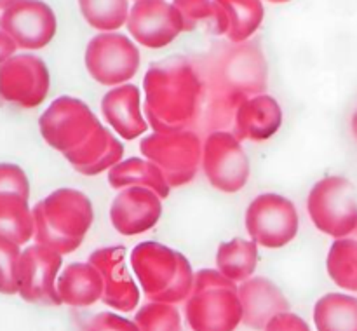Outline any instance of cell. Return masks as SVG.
<instances>
[{
  "label": "cell",
  "mask_w": 357,
  "mask_h": 331,
  "mask_svg": "<svg viewBox=\"0 0 357 331\" xmlns=\"http://www.w3.org/2000/svg\"><path fill=\"white\" fill-rule=\"evenodd\" d=\"M80 13L89 26L114 31L124 26L129 17V0H79Z\"/></svg>",
  "instance_id": "30"
},
{
  "label": "cell",
  "mask_w": 357,
  "mask_h": 331,
  "mask_svg": "<svg viewBox=\"0 0 357 331\" xmlns=\"http://www.w3.org/2000/svg\"><path fill=\"white\" fill-rule=\"evenodd\" d=\"M86 66L96 82L103 86H122L138 72L139 51L126 35L105 31L91 38L87 44Z\"/></svg>",
  "instance_id": "10"
},
{
  "label": "cell",
  "mask_w": 357,
  "mask_h": 331,
  "mask_svg": "<svg viewBox=\"0 0 357 331\" xmlns=\"http://www.w3.org/2000/svg\"><path fill=\"white\" fill-rule=\"evenodd\" d=\"M246 230L260 246L279 249L298 233V211L289 199L267 192L248 206Z\"/></svg>",
  "instance_id": "9"
},
{
  "label": "cell",
  "mask_w": 357,
  "mask_h": 331,
  "mask_svg": "<svg viewBox=\"0 0 357 331\" xmlns=\"http://www.w3.org/2000/svg\"><path fill=\"white\" fill-rule=\"evenodd\" d=\"M100 125L89 105L72 96L56 98L38 118L42 138L63 155L86 145Z\"/></svg>",
  "instance_id": "7"
},
{
  "label": "cell",
  "mask_w": 357,
  "mask_h": 331,
  "mask_svg": "<svg viewBox=\"0 0 357 331\" xmlns=\"http://www.w3.org/2000/svg\"><path fill=\"white\" fill-rule=\"evenodd\" d=\"M58 21L51 7L42 0H21L0 16V30L6 31L17 49L37 51L54 38Z\"/></svg>",
  "instance_id": "14"
},
{
  "label": "cell",
  "mask_w": 357,
  "mask_h": 331,
  "mask_svg": "<svg viewBox=\"0 0 357 331\" xmlns=\"http://www.w3.org/2000/svg\"><path fill=\"white\" fill-rule=\"evenodd\" d=\"M0 192H16L30 199V181L20 166L0 162Z\"/></svg>",
  "instance_id": "33"
},
{
  "label": "cell",
  "mask_w": 357,
  "mask_h": 331,
  "mask_svg": "<svg viewBox=\"0 0 357 331\" xmlns=\"http://www.w3.org/2000/svg\"><path fill=\"white\" fill-rule=\"evenodd\" d=\"M239 298L243 305V324L253 330L264 331L272 317L288 312V298L281 289L265 277H251L239 286Z\"/></svg>",
  "instance_id": "18"
},
{
  "label": "cell",
  "mask_w": 357,
  "mask_h": 331,
  "mask_svg": "<svg viewBox=\"0 0 357 331\" xmlns=\"http://www.w3.org/2000/svg\"><path fill=\"white\" fill-rule=\"evenodd\" d=\"M264 331H310V328L298 314H293L288 310V312L272 317Z\"/></svg>",
  "instance_id": "35"
},
{
  "label": "cell",
  "mask_w": 357,
  "mask_h": 331,
  "mask_svg": "<svg viewBox=\"0 0 357 331\" xmlns=\"http://www.w3.org/2000/svg\"><path fill=\"white\" fill-rule=\"evenodd\" d=\"M87 261L103 277L101 302L119 312H132L139 303V289L126 265L124 246L101 247L93 251Z\"/></svg>",
  "instance_id": "16"
},
{
  "label": "cell",
  "mask_w": 357,
  "mask_h": 331,
  "mask_svg": "<svg viewBox=\"0 0 357 331\" xmlns=\"http://www.w3.org/2000/svg\"><path fill=\"white\" fill-rule=\"evenodd\" d=\"M51 75L38 56L14 54L0 65V98L23 108H35L47 98Z\"/></svg>",
  "instance_id": "13"
},
{
  "label": "cell",
  "mask_w": 357,
  "mask_h": 331,
  "mask_svg": "<svg viewBox=\"0 0 357 331\" xmlns=\"http://www.w3.org/2000/svg\"><path fill=\"white\" fill-rule=\"evenodd\" d=\"M136 2H138V0H136Z\"/></svg>",
  "instance_id": "41"
},
{
  "label": "cell",
  "mask_w": 357,
  "mask_h": 331,
  "mask_svg": "<svg viewBox=\"0 0 357 331\" xmlns=\"http://www.w3.org/2000/svg\"><path fill=\"white\" fill-rule=\"evenodd\" d=\"M310 220L326 236L342 239L357 225L354 187L344 176H328L317 181L307 199Z\"/></svg>",
  "instance_id": "8"
},
{
  "label": "cell",
  "mask_w": 357,
  "mask_h": 331,
  "mask_svg": "<svg viewBox=\"0 0 357 331\" xmlns=\"http://www.w3.org/2000/svg\"><path fill=\"white\" fill-rule=\"evenodd\" d=\"M59 298L70 307H89L101 300L103 277L93 263H72L58 277Z\"/></svg>",
  "instance_id": "22"
},
{
  "label": "cell",
  "mask_w": 357,
  "mask_h": 331,
  "mask_svg": "<svg viewBox=\"0 0 357 331\" xmlns=\"http://www.w3.org/2000/svg\"><path fill=\"white\" fill-rule=\"evenodd\" d=\"M108 183H110L112 188H117V190L128 187L150 188L160 199H166L171 192V187L166 181L162 171L152 160L138 159V157H131V159L121 160L119 164H115L108 171Z\"/></svg>",
  "instance_id": "23"
},
{
  "label": "cell",
  "mask_w": 357,
  "mask_h": 331,
  "mask_svg": "<svg viewBox=\"0 0 357 331\" xmlns=\"http://www.w3.org/2000/svg\"><path fill=\"white\" fill-rule=\"evenodd\" d=\"M101 111L114 131L131 141L146 132L149 122L142 114L139 89L132 84H122L108 91L101 100Z\"/></svg>",
  "instance_id": "19"
},
{
  "label": "cell",
  "mask_w": 357,
  "mask_h": 331,
  "mask_svg": "<svg viewBox=\"0 0 357 331\" xmlns=\"http://www.w3.org/2000/svg\"><path fill=\"white\" fill-rule=\"evenodd\" d=\"M317 331H357V298L345 293H328L314 307Z\"/></svg>",
  "instance_id": "25"
},
{
  "label": "cell",
  "mask_w": 357,
  "mask_h": 331,
  "mask_svg": "<svg viewBox=\"0 0 357 331\" xmlns=\"http://www.w3.org/2000/svg\"><path fill=\"white\" fill-rule=\"evenodd\" d=\"M23 251L20 244L0 236V293L16 295L17 293V265Z\"/></svg>",
  "instance_id": "32"
},
{
  "label": "cell",
  "mask_w": 357,
  "mask_h": 331,
  "mask_svg": "<svg viewBox=\"0 0 357 331\" xmlns=\"http://www.w3.org/2000/svg\"><path fill=\"white\" fill-rule=\"evenodd\" d=\"M268 2H274V3H282V2H288V0H268Z\"/></svg>",
  "instance_id": "39"
},
{
  "label": "cell",
  "mask_w": 357,
  "mask_h": 331,
  "mask_svg": "<svg viewBox=\"0 0 357 331\" xmlns=\"http://www.w3.org/2000/svg\"><path fill=\"white\" fill-rule=\"evenodd\" d=\"M126 24L129 33L150 49L166 47L183 31L180 10L164 0H138Z\"/></svg>",
  "instance_id": "15"
},
{
  "label": "cell",
  "mask_w": 357,
  "mask_h": 331,
  "mask_svg": "<svg viewBox=\"0 0 357 331\" xmlns=\"http://www.w3.org/2000/svg\"><path fill=\"white\" fill-rule=\"evenodd\" d=\"M21 2V0H0V10H6L9 9V7H13L14 3Z\"/></svg>",
  "instance_id": "37"
},
{
  "label": "cell",
  "mask_w": 357,
  "mask_h": 331,
  "mask_svg": "<svg viewBox=\"0 0 357 331\" xmlns=\"http://www.w3.org/2000/svg\"><path fill=\"white\" fill-rule=\"evenodd\" d=\"M131 267L149 302H187L194 289L195 274L180 251L155 240L139 243L131 251Z\"/></svg>",
  "instance_id": "3"
},
{
  "label": "cell",
  "mask_w": 357,
  "mask_h": 331,
  "mask_svg": "<svg viewBox=\"0 0 357 331\" xmlns=\"http://www.w3.org/2000/svg\"><path fill=\"white\" fill-rule=\"evenodd\" d=\"M0 236L20 246L35 236L33 211L28 197L16 192H0Z\"/></svg>",
  "instance_id": "24"
},
{
  "label": "cell",
  "mask_w": 357,
  "mask_h": 331,
  "mask_svg": "<svg viewBox=\"0 0 357 331\" xmlns=\"http://www.w3.org/2000/svg\"><path fill=\"white\" fill-rule=\"evenodd\" d=\"M17 51V45L14 44L13 38L6 33V31L0 30V65L6 63L7 59L13 58Z\"/></svg>",
  "instance_id": "36"
},
{
  "label": "cell",
  "mask_w": 357,
  "mask_h": 331,
  "mask_svg": "<svg viewBox=\"0 0 357 331\" xmlns=\"http://www.w3.org/2000/svg\"><path fill=\"white\" fill-rule=\"evenodd\" d=\"M202 169L209 183L220 192L236 194L250 178V159L236 134L209 132L202 145Z\"/></svg>",
  "instance_id": "11"
},
{
  "label": "cell",
  "mask_w": 357,
  "mask_h": 331,
  "mask_svg": "<svg viewBox=\"0 0 357 331\" xmlns=\"http://www.w3.org/2000/svg\"><path fill=\"white\" fill-rule=\"evenodd\" d=\"M352 134H354V138L357 139V110L356 114L352 115Z\"/></svg>",
  "instance_id": "38"
},
{
  "label": "cell",
  "mask_w": 357,
  "mask_h": 331,
  "mask_svg": "<svg viewBox=\"0 0 357 331\" xmlns=\"http://www.w3.org/2000/svg\"><path fill=\"white\" fill-rule=\"evenodd\" d=\"M135 323L139 331H181L180 310L171 303H145L136 312Z\"/></svg>",
  "instance_id": "31"
},
{
  "label": "cell",
  "mask_w": 357,
  "mask_h": 331,
  "mask_svg": "<svg viewBox=\"0 0 357 331\" xmlns=\"http://www.w3.org/2000/svg\"><path fill=\"white\" fill-rule=\"evenodd\" d=\"M146 122L155 132H197L206 84L194 59L176 56L150 65L143 79Z\"/></svg>",
  "instance_id": "1"
},
{
  "label": "cell",
  "mask_w": 357,
  "mask_h": 331,
  "mask_svg": "<svg viewBox=\"0 0 357 331\" xmlns=\"http://www.w3.org/2000/svg\"><path fill=\"white\" fill-rule=\"evenodd\" d=\"M35 240L56 253H73L94 220L93 204L84 192L58 188L33 206Z\"/></svg>",
  "instance_id": "2"
},
{
  "label": "cell",
  "mask_w": 357,
  "mask_h": 331,
  "mask_svg": "<svg viewBox=\"0 0 357 331\" xmlns=\"http://www.w3.org/2000/svg\"><path fill=\"white\" fill-rule=\"evenodd\" d=\"M0 100H2V98H0Z\"/></svg>",
  "instance_id": "40"
},
{
  "label": "cell",
  "mask_w": 357,
  "mask_h": 331,
  "mask_svg": "<svg viewBox=\"0 0 357 331\" xmlns=\"http://www.w3.org/2000/svg\"><path fill=\"white\" fill-rule=\"evenodd\" d=\"M84 331H139L135 321L114 312H100L87 323Z\"/></svg>",
  "instance_id": "34"
},
{
  "label": "cell",
  "mask_w": 357,
  "mask_h": 331,
  "mask_svg": "<svg viewBox=\"0 0 357 331\" xmlns=\"http://www.w3.org/2000/svg\"><path fill=\"white\" fill-rule=\"evenodd\" d=\"M326 268L338 288L357 293V225L347 237L331 244Z\"/></svg>",
  "instance_id": "28"
},
{
  "label": "cell",
  "mask_w": 357,
  "mask_h": 331,
  "mask_svg": "<svg viewBox=\"0 0 357 331\" xmlns=\"http://www.w3.org/2000/svg\"><path fill=\"white\" fill-rule=\"evenodd\" d=\"M183 20V31L202 28L211 35H227L229 17L216 0H173Z\"/></svg>",
  "instance_id": "27"
},
{
  "label": "cell",
  "mask_w": 357,
  "mask_h": 331,
  "mask_svg": "<svg viewBox=\"0 0 357 331\" xmlns=\"http://www.w3.org/2000/svg\"><path fill=\"white\" fill-rule=\"evenodd\" d=\"M281 105L268 94H258L241 105L232 134H236L239 141H265L281 129Z\"/></svg>",
  "instance_id": "20"
},
{
  "label": "cell",
  "mask_w": 357,
  "mask_h": 331,
  "mask_svg": "<svg viewBox=\"0 0 357 331\" xmlns=\"http://www.w3.org/2000/svg\"><path fill=\"white\" fill-rule=\"evenodd\" d=\"M61 254L42 244H33L21 253L17 265V295L30 303L61 305L58 272Z\"/></svg>",
  "instance_id": "12"
},
{
  "label": "cell",
  "mask_w": 357,
  "mask_h": 331,
  "mask_svg": "<svg viewBox=\"0 0 357 331\" xmlns=\"http://www.w3.org/2000/svg\"><path fill=\"white\" fill-rule=\"evenodd\" d=\"M194 63L201 72L208 93L258 96L267 91V61L255 42L220 45Z\"/></svg>",
  "instance_id": "4"
},
{
  "label": "cell",
  "mask_w": 357,
  "mask_h": 331,
  "mask_svg": "<svg viewBox=\"0 0 357 331\" xmlns=\"http://www.w3.org/2000/svg\"><path fill=\"white\" fill-rule=\"evenodd\" d=\"M122 157H124L122 143L112 134L110 129L101 124L86 145L80 146L77 152L65 155V159L80 174L96 176L103 171H110L115 164L121 162Z\"/></svg>",
  "instance_id": "21"
},
{
  "label": "cell",
  "mask_w": 357,
  "mask_h": 331,
  "mask_svg": "<svg viewBox=\"0 0 357 331\" xmlns=\"http://www.w3.org/2000/svg\"><path fill=\"white\" fill-rule=\"evenodd\" d=\"M258 244L255 240L236 239L223 243L216 251V267L234 282L251 279L258 263Z\"/></svg>",
  "instance_id": "26"
},
{
  "label": "cell",
  "mask_w": 357,
  "mask_h": 331,
  "mask_svg": "<svg viewBox=\"0 0 357 331\" xmlns=\"http://www.w3.org/2000/svg\"><path fill=\"white\" fill-rule=\"evenodd\" d=\"M160 215V197L145 187L122 188L110 206V222L122 236H138L146 232L157 225Z\"/></svg>",
  "instance_id": "17"
},
{
  "label": "cell",
  "mask_w": 357,
  "mask_h": 331,
  "mask_svg": "<svg viewBox=\"0 0 357 331\" xmlns=\"http://www.w3.org/2000/svg\"><path fill=\"white\" fill-rule=\"evenodd\" d=\"M143 157L152 160L169 187L190 183L202 164L201 134L195 131L153 132L139 141Z\"/></svg>",
  "instance_id": "6"
},
{
  "label": "cell",
  "mask_w": 357,
  "mask_h": 331,
  "mask_svg": "<svg viewBox=\"0 0 357 331\" xmlns=\"http://www.w3.org/2000/svg\"><path fill=\"white\" fill-rule=\"evenodd\" d=\"M185 319L192 331H236L243 323L237 282L218 268L195 272L194 289L185 302Z\"/></svg>",
  "instance_id": "5"
},
{
  "label": "cell",
  "mask_w": 357,
  "mask_h": 331,
  "mask_svg": "<svg viewBox=\"0 0 357 331\" xmlns=\"http://www.w3.org/2000/svg\"><path fill=\"white\" fill-rule=\"evenodd\" d=\"M229 17L227 37L234 44L246 42L264 21L265 10L261 0H216Z\"/></svg>",
  "instance_id": "29"
}]
</instances>
